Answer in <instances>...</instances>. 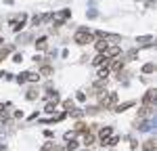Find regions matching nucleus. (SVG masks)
I'll list each match as a JSON object with an SVG mask.
<instances>
[{"label": "nucleus", "mask_w": 157, "mask_h": 151, "mask_svg": "<svg viewBox=\"0 0 157 151\" xmlns=\"http://www.w3.org/2000/svg\"><path fill=\"white\" fill-rule=\"evenodd\" d=\"M94 143V134L92 132H84V145L88 147V145H92Z\"/></svg>", "instance_id": "10"}, {"label": "nucleus", "mask_w": 157, "mask_h": 151, "mask_svg": "<svg viewBox=\"0 0 157 151\" xmlns=\"http://www.w3.org/2000/svg\"><path fill=\"white\" fill-rule=\"evenodd\" d=\"M46 111H48V113L55 111V103H46Z\"/></svg>", "instance_id": "27"}, {"label": "nucleus", "mask_w": 157, "mask_h": 151, "mask_svg": "<svg viewBox=\"0 0 157 151\" xmlns=\"http://www.w3.org/2000/svg\"><path fill=\"white\" fill-rule=\"evenodd\" d=\"M75 138V132H65V141H73Z\"/></svg>", "instance_id": "26"}, {"label": "nucleus", "mask_w": 157, "mask_h": 151, "mask_svg": "<svg viewBox=\"0 0 157 151\" xmlns=\"http://www.w3.org/2000/svg\"><path fill=\"white\" fill-rule=\"evenodd\" d=\"M75 130H80V132H84V130H86V124H84V122H78V124H75Z\"/></svg>", "instance_id": "24"}, {"label": "nucleus", "mask_w": 157, "mask_h": 151, "mask_svg": "<svg viewBox=\"0 0 157 151\" xmlns=\"http://www.w3.org/2000/svg\"><path fill=\"white\" fill-rule=\"evenodd\" d=\"M63 107H65V109H69V111H71V109H73V101H65V103H63Z\"/></svg>", "instance_id": "25"}, {"label": "nucleus", "mask_w": 157, "mask_h": 151, "mask_svg": "<svg viewBox=\"0 0 157 151\" xmlns=\"http://www.w3.org/2000/svg\"><path fill=\"white\" fill-rule=\"evenodd\" d=\"M111 132H113V128L111 126H105V128H101V143L105 145V141L111 137Z\"/></svg>", "instance_id": "6"}, {"label": "nucleus", "mask_w": 157, "mask_h": 151, "mask_svg": "<svg viewBox=\"0 0 157 151\" xmlns=\"http://www.w3.org/2000/svg\"><path fill=\"white\" fill-rule=\"evenodd\" d=\"M143 149H145V151H155V149H157L155 138H147L145 143H143Z\"/></svg>", "instance_id": "7"}, {"label": "nucleus", "mask_w": 157, "mask_h": 151, "mask_svg": "<svg viewBox=\"0 0 157 151\" xmlns=\"http://www.w3.org/2000/svg\"><path fill=\"white\" fill-rule=\"evenodd\" d=\"M143 72H145V74H153V72H155V63H147L145 67H143Z\"/></svg>", "instance_id": "14"}, {"label": "nucleus", "mask_w": 157, "mask_h": 151, "mask_svg": "<svg viewBox=\"0 0 157 151\" xmlns=\"http://www.w3.org/2000/svg\"><path fill=\"white\" fill-rule=\"evenodd\" d=\"M40 80V74H34V72H27V82H38Z\"/></svg>", "instance_id": "13"}, {"label": "nucleus", "mask_w": 157, "mask_h": 151, "mask_svg": "<svg viewBox=\"0 0 157 151\" xmlns=\"http://www.w3.org/2000/svg\"><path fill=\"white\" fill-rule=\"evenodd\" d=\"M109 67H111V69H115V72H121V67H124V61L115 59V61H111V63H109Z\"/></svg>", "instance_id": "8"}, {"label": "nucleus", "mask_w": 157, "mask_h": 151, "mask_svg": "<svg viewBox=\"0 0 157 151\" xmlns=\"http://www.w3.org/2000/svg\"><path fill=\"white\" fill-rule=\"evenodd\" d=\"M13 61L19 63V61H23V57H21V55H15V57H13Z\"/></svg>", "instance_id": "29"}, {"label": "nucleus", "mask_w": 157, "mask_h": 151, "mask_svg": "<svg viewBox=\"0 0 157 151\" xmlns=\"http://www.w3.org/2000/svg\"><path fill=\"white\" fill-rule=\"evenodd\" d=\"M9 52H11V46H4V48H0V61H2V59H6V57H9Z\"/></svg>", "instance_id": "15"}, {"label": "nucleus", "mask_w": 157, "mask_h": 151, "mask_svg": "<svg viewBox=\"0 0 157 151\" xmlns=\"http://www.w3.org/2000/svg\"><path fill=\"white\" fill-rule=\"evenodd\" d=\"M52 74H55V69H52L50 65H44V67L40 69V76H46V78H50Z\"/></svg>", "instance_id": "9"}, {"label": "nucleus", "mask_w": 157, "mask_h": 151, "mask_svg": "<svg viewBox=\"0 0 157 151\" xmlns=\"http://www.w3.org/2000/svg\"><path fill=\"white\" fill-rule=\"evenodd\" d=\"M136 55H138V50H136V48H132L130 52H128V55H126V57H128V61H132V59H136Z\"/></svg>", "instance_id": "21"}, {"label": "nucleus", "mask_w": 157, "mask_h": 151, "mask_svg": "<svg viewBox=\"0 0 157 151\" xmlns=\"http://www.w3.org/2000/svg\"><path fill=\"white\" fill-rule=\"evenodd\" d=\"M138 42H143V44H147V42H151V36H143V38H138Z\"/></svg>", "instance_id": "28"}, {"label": "nucleus", "mask_w": 157, "mask_h": 151, "mask_svg": "<svg viewBox=\"0 0 157 151\" xmlns=\"http://www.w3.org/2000/svg\"><path fill=\"white\" fill-rule=\"evenodd\" d=\"M36 97H38V90H36V88H29V90H27V99L34 101Z\"/></svg>", "instance_id": "17"}, {"label": "nucleus", "mask_w": 157, "mask_h": 151, "mask_svg": "<svg viewBox=\"0 0 157 151\" xmlns=\"http://www.w3.org/2000/svg\"><path fill=\"white\" fill-rule=\"evenodd\" d=\"M121 52V48L120 46H107V48H105V55H103V57H105V59H115V57H117V55H120Z\"/></svg>", "instance_id": "3"}, {"label": "nucleus", "mask_w": 157, "mask_h": 151, "mask_svg": "<svg viewBox=\"0 0 157 151\" xmlns=\"http://www.w3.org/2000/svg\"><path fill=\"white\" fill-rule=\"evenodd\" d=\"M90 40H92V36H90V29H88V27H80V29L75 32V36H73V42H78L80 46L88 44Z\"/></svg>", "instance_id": "1"}, {"label": "nucleus", "mask_w": 157, "mask_h": 151, "mask_svg": "<svg viewBox=\"0 0 157 151\" xmlns=\"http://www.w3.org/2000/svg\"><path fill=\"white\" fill-rule=\"evenodd\" d=\"M25 19H27V15H25V13H21V15H17L15 19H11V25L15 27V29H21V27H23V23H25Z\"/></svg>", "instance_id": "4"}, {"label": "nucleus", "mask_w": 157, "mask_h": 151, "mask_svg": "<svg viewBox=\"0 0 157 151\" xmlns=\"http://www.w3.org/2000/svg\"><path fill=\"white\" fill-rule=\"evenodd\" d=\"M0 151H6V147H4V145H0Z\"/></svg>", "instance_id": "30"}, {"label": "nucleus", "mask_w": 157, "mask_h": 151, "mask_svg": "<svg viewBox=\"0 0 157 151\" xmlns=\"http://www.w3.org/2000/svg\"><path fill=\"white\" fill-rule=\"evenodd\" d=\"M98 109H101V107H86V113L94 115V113H98Z\"/></svg>", "instance_id": "22"}, {"label": "nucleus", "mask_w": 157, "mask_h": 151, "mask_svg": "<svg viewBox=\"0 0 157 151\" xmlns=\"http://www.w3.org/2000/svg\"><path fill=\"white\" fill-rule=\"evenodd\" d=\"M94 65H103V63H107V59H105V57H103V55H98V57H94Z\"/></svg>", "instance_id": "18"}, {"label": "nucleus", "mask_w": 157, "mask_h": 151, "mask_svg": "<svg viewBox=\"0 0 157 151\" xmlns=\"http://www.w3.org/2000/svg\"><path fill=\"white\" fill-rule=\"evenodd\" d=\"M130 105H132V101H128V103H124V105H117V107H115V111H124V109H128V107H130Z\"/></svg>", "instance_id": "19"}, {"label": "nucleus", "mask_w": 157, "mask_h": 151, "mask_svg": "<svg viewBox=\"0 0 157 151\" xmlns=\"http://www.w3.org/2000/svg\"><path fill=\"white\" fill-rule=\"evenodd\" d=\"M107 76H109V69L105 67V69H101V72H98V80H107Z\"/></svg>", "instance_id": "20"}, {"label": "nucleus", "mask_w": 157, "mask_h": 151, "mask_svg": "<svg viewBox=\"0 0 157 151\" xmlns=\"http://www.w3.org/2000/svg\"><path fill=\"white\" fill-rule=\"evenodd\" d=\"M155 90H149V92H147L145 97H143V103H145L147 107H153V103H155Z\"/></svg>", "instance_id": "5"}, {"label": "nucleus", "mask_w": 157, "mask_h": 151, "mask_svg": "<svg viewBox=\"0 0 157 151\" xmlns=\"http://www.w3.org/2000/svg\"><path fill=\"white\" fill-rule=\"evenodd\" d=\"M42 19H44V17H42V15H36V17H34V19H32V21H34V25H40V23H42Z\"/></svg>", "instance_id": "23"}, {"label": "nucleus", "mask_w": 157, "mask_h": 151, "mask_svg": "<svg viewBox=\"0 0 157 151\" xmlns=\"http://www.w3.org/2000/svg\"><path fill=\"white\" fill-rule=\"evenodd\" d=\"M115 101H117V95H115V92H105V95H101V97H98L101 107H105V109L113 107V105H115Z\"/></svg>", "instance_id": "2"}, {"label": "nucleus", "mask_w": 157, "mask_h": 151, "mask_svg": "<svg viewBox=\"0 0 157 151\" xmlns=\"http://www.w3.org/2000/svg\"><path fill=\"white\" fill-rule=\"evenodd\" d=\"M107 46H109V44L105 42V40H98V42H97V50H98V52H105Z\"/></svg>", "instance_id": "12"}, {"label": "nucleus", "mask_w": 157, "mask_h": 151, "mask_svg": "<svg viewBox=\"0 0 157 151\" xmlns=\"http://www.w3.org/2000/svg\"><path fill=\"white\" fill-rule=\"evenodd\" d=\"M55 149H57V147H55V143H44L40 151H55Z\"/></svg>", "instance_id": "16"}, {"label": "nucleus", "mask_w": 157, "mask_h": 151, "mask_svg": "<svg viewBox=\"0 0 157 151\" xmlns=\"http://www.w3.org/2000/svg\"><path fill=\"white\" fill-rule=\"evenodd\" d=\"M46 46H48V42H46V38H40L36 42V48L38 50H46Z\"/></svg>", "instance_id": "11"}]
</instances>
